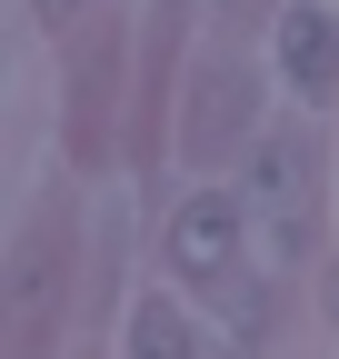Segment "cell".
Here are the masks:
<instances>
[{
	"label": "cell",
	"instance_id": "obj_1",
	"mask_svg": "<svg viewBox=\"0 0 339 359\" xmlns=\"http://www.w3.org/2000/svg\"><path fill=\"white\" fill-rule=\"evenodd\" d=\"M249 219L270 230V259H300L310 250V219H319V150L300 130H260L249 150Z\"/></svg>",
	"mask_w": 339,
	"mask_h": 359
},
{
	"label": "cell",
	"instance_id": "obj_2",
	"mask_svg": "<svg viewBox=\"0 0 339 359\" xmlns=\"http://www.w3.org/2000/svg\"><path fill=\"white\" fill-rule=\"evenodd\" d=\"M170 269H180L190 290H230L240 280V200L200 190L180 219H170Z\"/></svg>",
	"mask_w": 339,
	"mask_h": 359
},
{
	"label": "cell",
	"instance_id": "obj_3",
	"mask_svg": "<svg viewBox=\"0 0 339 359\" xmlns=\"http://www.w3.org/2000/svg\"><path fill=\"white\" fill-rule=\"evenodd\" d=\"M279 70L300 80V90H329L339 80V20L329 11H289L279 20Z\"/></svg>",
	"mask_w": 339,
	"mask_h": 359
},
{
	"label": "cell",
	"instance_id": "obj_4",
	"mask_svg": "<svg viewBox=\"0 0 339 359\" xmlns=\"http://www.w3.org/2000/svg\"><path fill=\"white\" fill-rule=\"evenodd\" d=\"M130 359H200L180 299H140V309H130Z\"/></svg>",
	"mask_w": 339,
	"mask_h": 359
},
{
	"label": "cell",
	"instance_id": "obj_5",
	"mask_svg": "<svg viewBox=\"0 0 339 359\" xmlns=\"http://www.w3.org/2000/svg\"><path fill=\"white\" fill-rule=\"evenodd\" d=\"M30 11H40V20H70V11H80V0H30Z\"/></svg>",
	"mask_w": 339,
	"mask_h": 359
}]
</instances>
